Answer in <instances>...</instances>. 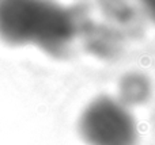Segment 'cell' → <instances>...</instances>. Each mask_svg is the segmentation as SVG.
I'll list each match as a JSON object with an SVG mask.
<instances>
[{
	"label": "cell",
	"instance_id": "obj_1",
	"mask_svg": "<svg viewBox=\"0 0 155 145\" xmlns=\"http://www.w3.org/2000/svg\"><path fill=\"white\" fill-rule=\"evenodd\" d=\"M83 10L49 2H0V39L8 45L33 43L65 58L79 35Z\"/></svg>",
	"mask_w": 155,
	"mask_h": 145
},
{
	"label": "cell",
	"instance_id": "obj_2",
	"mask_svg": "<svg viewBox=\"0 0 155 145\" xmlns=\"http://www.w3.org/2000/svg\"><path fill=\"white\" fill-rule=\"evenodd\" d=\"M79 133L87 145H136L137 128L127 106L117 99L99 96L79 119Z\"/></svg>",
	"mask_w": 155,
	"mask_h": 145
},
{
	"label": "cell",
	"instance_id": "obj_3",
	"mask_svg": "<svg viewBox=\"0 0 155 145\" xmlns=\"http://www.w3.org/2000/svg\"><path fill=\"white\" fill-rule=\"evenodd\" d=\"M79 35L84 39L86 49L102 58H116L121 52V37L118 33L95 24L86 15L80 22Z\"/></svg>",
	"mask_w": 155,
	"mask_h": 145
},
{
	"label": "cell",
	"instance_id": "obj_4",
	"mask_svg": "<svg viewBox=\"0 0 155 145\" xmlns=\"http://www.w3.org/2000/svg\"><path fill=\"white\" fill-rule=\"evenodd\" d=\"M120 99L124 106L142 105L151 94V86L148 79L142 73H128L120 81Z\"/></svg>",
	"mask_w": 155,
	"mask_h": 145
},
{
	"label": "cell",
	"instance_id": "obj_5",
	"mask_svg": "<svg viewBox=\"0 0 155 145\" xmlns=\"http://www.w3.org/2000/svg\"><path fill=\"white\" fill-rule=\"evenodd\" d=\"M143 5H144V10H146V12H147V15L155 22V2L143 3Z\"/></svg>",
	"mask_w": 155,
	"mask_h": 145
}]
</instances>
